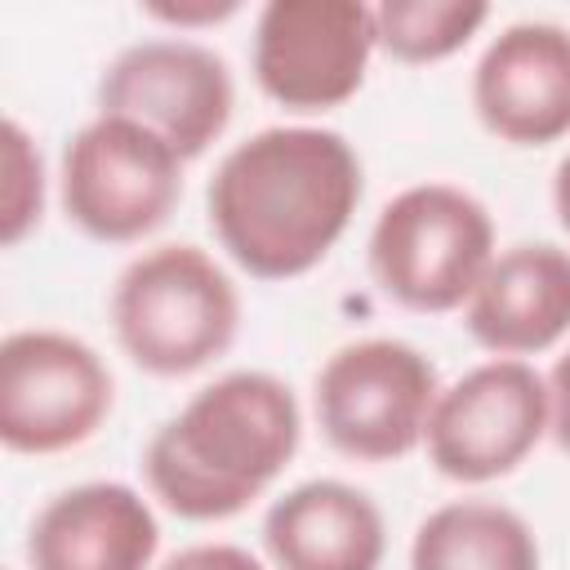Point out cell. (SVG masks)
<instances>
[{
	"mask_svg": "<svg viewBox=\"0 0 570 570\" xmlns=\"http://www.w3.org/2000/svg\"><path fill=\"white\" fill-rule=\"evenodd\" d=\"M365 196L356 147L325 125H272L236 142L205 191L209 227L254 281L307 276Z\"/></svg>",
	"mask_w": 570,
	"mask_h": 570,
	"instance_id": "6da1fadb",
	"label": "cell"
},
{
	"mask_svg": "<svg viewBox=\"0 0 570 570\" xmlns=\"http://www.w3.org/2000/svg\"><path fill=\"white\" fill-rule=\"evenodd\" d=\"M303 410L285 379L232 370L156 428L142 476L183 521H227L245 512L298 454Z\"/></svg>",
	"mask_w": 570,
	"mask_h": 570,
	"instance_id": "7a4b0ae2",
	"label": "cell"
},
{
	"mask_svg": "<svg viewBox=\"0 0 570 570\" xmlns=\"http://www.w3.org/2000/svg\"><path fill=\"white\" fill-rule=\"evenodd\" d=\"M120 352L156 379H183L218 361L240 330L236 281L191 240L142 249L111 285Z\"/></svg>",
	"mask_w": 570,
	"mask_h": 570,
	"instance_id": "3957f363",
	"label": "cell"
},
{
	"mask_svg": "<svg viewBox=\"0 0 570 570\" xmlns=\"http://www.w3.org/2000/svg\"><path fill=\"white\" fill-rule=\"evenodd\" d=\"M365 249L374 285L423 316L463 307L499 254L490 209L454 183L401 187L379 209Z\"/></svg>",
	"mask_w": 570,
	"mask_h": 570,
	"instance_id": "277c9868",
	"label": "cell"
},
{
	"mask_svg": "<svg viewBox=\"0 0 570 570\" xmlns=\"http://www.w3.org/2000/svg\"><path fill=\"white\" fill-rule=\"evenodd\" d=\"M436 396V365L405 338L343 343L312 379L321 436L356 463H392L419 450Z\"/></svg>",
	"mask_w": 570,
	"mask_h": 570,
	"instance_id": "5b68a950",
	"label": "cell"
},
{
	"mask_svg": "<svg viewBox=\"0 0 570 570\" xmlns=\"http://www.w3.org/2000/svg\"><path fill=\"white\" fill-rule=\"evenodd\" d=\"M183 165L187 160L151 129L120 116H94L62 151V209L89 240H147L183 200Z\"/></svg>",
	"mask_w": 570,
	"mask_h": 570,
	"instance_id": "8992f818",
	"label": "cell"
},
{
	"mask_svg": "<svg viewBox=\"0 0 570 570\" xmlns=\"http://www.w3.org/2000/svg\"><path fill=\"white\" fill-rule=\"evenodd\" d=\"M379 49L374 4L361 0H267L254 22L249 67L258 89L294 111H334L361 94Z\"/></svg>",
	"mask_w": 570,
	"mask_h": 570,
	"instance_id": "52a82bcc",
	"label": "cell"
},
{
	"mask_svg": "<svg viewBox=\"0 0 570 570\" xmlns=\"http://www.w3.org/2000/svg\"><path fill=\"white\" fill-rule=\"evenodd\" d=\"M107 361L67 330H13L0 343V441L13 454L85 445L111 414Z\"/></svg>",
	"mask_w": 570,
	"mask_h": 570,
	"instance_id": "ba28073f",
	"label": "cell"
},
{
	"mask_svg": "<svg viewBox=\"0 0 570 570\" xmlns=\"http://www.w3.org/2000/svg\"><path fill=\"white\" fill-rule=\"evenodd\" d=\"M548 436V379L517 356H490L441 387L428 419V463L459 485L517 472Z\"/></svg>",
	"mask_w": 570,
	"mask_h": 570,
	"instance_id": "9c48e42d",
	"label": "cell"
},
{
	"mask_svg": "<svg viewBox=\"0 0 570 570\" xmlns=\"http://www.w3.org/2000/svg\"><path fill=\"white\" fill-rule=\"evenodd\" d=\"M236 80L223 53L183 36L120 49L98 76V116H120L165 138L183 160L205 156L232 125Z\"/></svg>",
	"mask_w": 570,
	"mask_h": 570,
	"instance_id": "30bf717a",
	"label": "cell"
},
{
	"mask_svg": "<svg viewBox=\"0 0 570 570\" xmlns=\"http://www.w3.org/2000/svg\"><path fill=\"white\" fill-rule=\"evenodd\" d=\"M472 111L499 142L548 147L570 134V27L512 22L472 67Z\"/></svg>",
	"mask_w": 570,
	"mask_h": 570,
	"instance_id": "8fae6325",
	"label": "cell"
},
{
	"mask_svg": "<svg viewBox=\"0 0 570 570\" xmlns=\"http://www.w3.org/2000/svg\"><path fill=\"white\" fill-rule=\"evenodd\" d=\"M160 521L125 481H85L58 490L27 530L31 570H151Z\"/></svg>",
	"mask_w": 570,
	"mask_h": 570,
	"instance_id": "7c38bea8",
	"label": "cell"
},
{
	"mask_svg": "<svg viewBox=\"0 0 570 570\" xmlns=\"http://www.w3.org/2000/svg\"><path fill=\"white\" fill-rule=\"evenodd\" d=\"M468 334L494 356H534L570 334V249L521 240L499 249L463 303Z\"/></svg>",
	"mask_w": 570,
	"mask_h": 570,
	"instance_id": "4fadbf2b",
	"label": "cell"
},
{
	"mask_svg": "<svg viewBox=\"0 0 570 570\" xmlns=\"http://www.w3.org/2000/svg\"><path fill=\"white\" fill-rule=\"evenodd\" d=\"M263 548L276 570H379L387 557V525L365 490L316 476L267 508Z\"/></svg>",
	"mask_w": 570,
	"mask_h": 570,
	"instance_id": "5bb4252c",
	"label": "cell"
},
{
	"mask_svg": "<svg viewBox=\"0 0 570 570\" xmlns=\"http://www.w3.org/2000/svg\"><path fill=\"white\" fill-rule=\"evenodd\" d=\"M539 539L521 512L494 499H450L410 539V570H539Z\"/></svg>",
	"mask_w": 570,
	"mask_h": 570,
	"instance_id": "9a60e30c",
	"label": "cell"
},
{
	"mask_svg": "<svg viewBox=\"0 0 570 570\" xmlns=\"http://www.w3.org/2000/svg\"><path fill=\"white\" fill-rule=\"evenodd\" d=\"M490 18L481 0H383L374 4L379 49L392 62L428 67L459 53Z\"/></svg>",
	"mask_w": 570,
	"mask_h": 570,
	"instance_id": "2e32d148",
	"label": "cell"
},
{
	"mask_svg": "<svg viewBox=\"0 0 570 570\" xmlns=\"http://www.w3.org/2000/svg\"><path fill=\"white\" fill-rule=\"evenodd\" d=\"M45 214V160L31 134L4 116V205H0V245H18Z\"/></svg>",
	"mask_w": 570,
	"mask_h": 570,
	"instance_id": "e0dca14e",
	"label": "cell"
},
{
	"mask_svg": "<svg viewBox=\"0 0 570 570\" xmlns=\"http://www.w3.org/2000/svg\"><path fill=\"white\" fill-rule=\"evenodd\" d=\"M160 570H267V566L240 543H191L174 552Z\"/></svg>",
	"mask_w": 570,
	"mask_h": 570,
	"instance_id": "ac0fdd59",
	"label": "cell"
},
{
	"mask_svg": "<svg viewBox=\"0 0 570 570\" xmlns=\"http://www.w3.org/2000/svg\"><path fill=\"white\" fill-rule=\"evenodd\" d=\"M147 9V18H156V22H169V27H178V31H191V27H214V22H223V18H232L240 4L236 0H151V4H142Z\"/></svg>",
	"mask_w": 570,
	"mask_h": 570,
	"instance_id": "d6986e66",
	"label": "cell"
},
{
	"mask_svg": "<svg viewBox=\"0 0 570 570\" xmlns=\"http://www.w3.org/2000/svg\"><path fill=\"white\" fill-rule=\"evenodd\" d=\"M543 379H548V432L570 454V347L552 361Z\"/></svg>",
	"mask_w": 570,
	"mask_h": 570,
	"instance_id": "ffe728a7",
	"label": "cell"
},
{
	"mask_svg": "<svg viewBox=\"0 0 570 570\" xmlns=\"http://www.w3.org/2000/svg\"><path fill=\"white\" fill-rule=\"evenodd\" d=\"M552 209H557V223L570 232V151L557 160V174H552Z\"/></svg>",
	"mask_w": 570,
	"mask_h": 570,
	"instance_id": "44dd1931",
	"label": "cell"
}]
</instances>
